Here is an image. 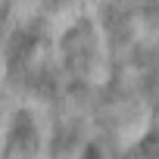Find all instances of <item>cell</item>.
Returning a JSON list of instances; mask_svg holds the SVG:
<instances>
[{"instance_id": "1", "label": "cell", "mask_w": 159, "mask_h": 159, "mask_svg": "<svg viewBox=\"0 0 159 159\" xmlns=\"http://www.w3.org/2000/svg\"><path fill=\"white\" fill-rule=\"evenodd\" d=\"M84 159H103V156H100V150H97V147H88V153H84Z\"/></svg>"}]
</instances>
